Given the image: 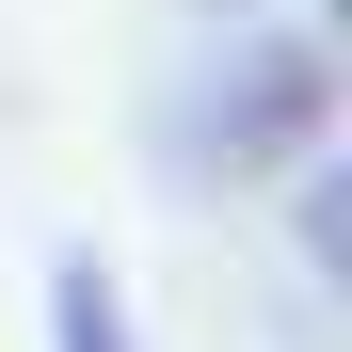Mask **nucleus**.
I'll return each instance as SVG.
<instances>
[{"mask_svg": "<svg viewBox=\"0 0 352 352\" xmlns=\"http://www.w3.org/2000/svg\"><path fill=\"white\" fill-rule=\"evenodd\" d=\"M336 144V48L320 32H241L208 65V96L176 112V176L192 192H256V176H305Z\"/></svg>", "mask_w": 352, "mask_h": 352, "instance_id": "f257e3e1", "label": "nucleus"}, {"mask_svg": "<svg viewBox=\"0 0 352 352\" xmlns=\"http://www.w3.org/2000/svg\"><path fill=\"white\" fill-rule=\"evenodd\" d=\"M48 352H144V336H129V288H112V256H48Z\"/></svg>", "mask_w": 352, "mask_h": 352, "instance_id": "f03ea898", "label": "nucleus"}]
</instances>
